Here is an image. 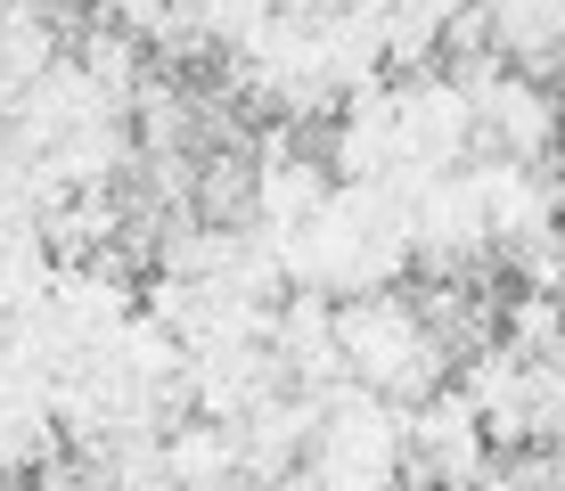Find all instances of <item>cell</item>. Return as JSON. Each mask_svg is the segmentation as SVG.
Here are the masks:
<instances>
[{"mask_svg": "<svg viewBox=\"0 0 565 491\" xmlns=\"http://www.w3.org/2000/svg\"><path fill=\"white\" fill-rule=\"evenodd\" d=\"M263 156L255 148H198L189 156V196L181 213L205 230H263Z\"/></svg>", "mask_w": 565, "mask_h": 491, "instance_id": "1", "label": "cell"}]
</instances>
